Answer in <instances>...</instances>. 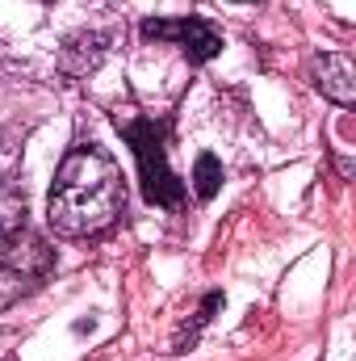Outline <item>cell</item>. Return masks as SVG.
<instances>
[{"instance_id": "6da1fadb", "label": "cell", "mask_w": 356, "mask_h": 361, "mask_svg": "<svg viewBox=\"0 0 356 361\" xmlns=\"http://www.w3.org/2000/svg\"><path fill=\"white\" fill-rule=\"evenodd\" d=\"M46 210L59 235H96L113 227L126 210V185L117 164L96 143L72 147L55 173Z\"/></svg>"}, {"instance_id": "7a4b0ae2", "label": "cell", "mask_w": 356, "mask_h": 361, "mask_svg": "<svg viewBox=\"0 0 356 361\" xmlns=\"http://www.w3.org/2000/svg\"><path fill=\"white\" fill-rule=\"evenodd\" d=\"M117 130L126 135V143L134 147V160H139V180H143V197L151 206H164V210H177L184 202V185L177 180V173L168 169V147H164V122H151V118H122L117 114Z\"/></svg>"}, {"instance_id": "3957f363", "label": "cell", "mask_w": 356, "mask_h": 361, "mask_svg": "<svg viewBox=\"0 0 356 361\" xmlns=\"http://www.w3.org/2000/svg\"><path fill=\"white\" fill-rule=\"evenodd\" d=\"M55 269V248L42 244L38 235H25L13 231V235H0V307H13L21 302L25 294H34Z\"/></svg>"}, {"instance_id": "277c9868", "label": "cell", "mask_w": 356, "mask_h": 361, "mask_svg": "<svg viewBox=\"0 0 356 361\" xmlns=\"http://www.w3.org/2000/svg\"><path fill=\"white\" fill-rule=\"evenodd\" d=\"M143 38L151 42H172L193 63H205L222 51V34L201 21V17H172V21H143Z\"/></svg>"}, {"instance_id": "5b68a950", "label": "cell", "mask_w": 356, "mask_h": 361, "mask_svg": "<svg viewBox=\"0 0 356 361\" xmlns=\"http://www.w3.org/2000/svg\"><path fill=\"white\" fill-rule=\"evenodd\" d=\"M314 89L323 97H331L336 105H352L356 101V68H352V55L336 51V55H323L314 59Z\"/></svg>"}, {"instance_id": "8992f818", "label": "cell", "mask_w": 356, "mask_h": 361, "mask_svg": "<svg viewBox=\"0 0 356 361\" xmlns=\"http://www.w3.org/2000/svg\"><path fill=\"white\" fill-rule=\"evenodd\" d=\"M25 227V197L13 180L0 177V235H13Z\"/></svg>"}, {"instance_id": "52a82bcc", "label": "cell", "mask_w": 356, "mask_h": 361, "mask_svg": "<svg viewBox=\"0 0 356 361\" xmlns=\"http://www.w3.org/2000/svg\"><path fill=\"white\" fill-rule=\"evenodd\" d=\"M193 180H197V197H214L218 185H222V169H218V160H214V156H201Z\"/></svg>"}]
</instances>
